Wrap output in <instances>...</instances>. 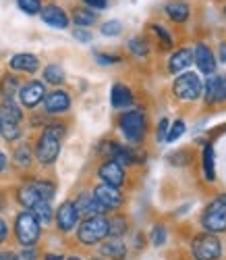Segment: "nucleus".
Returning a JSON list of instances; mask_svg holds the SVG:
<instances>
[{
	"label": "nucleus",
	"mask_w": 226,
	"mask_h": 260,
	"mask_svg": "<svg viewBox=\"0 0 226 260\" xmlns=\"http://www.w3.org/2000/svg\"><path fill=\"white\" fill-rule=\"evenodd\" d=\"M0 134H3V138L7 142H15L21 136V127L15 125V123H3V127H0Z\"/></svg>",
	"instance_id": "e433bc0d"
},
{
	"label": "nucleus",
	"mask_w": 226,
	"mask_h": 260,
	"mask_svg": "<svg viewBox=\"0 0 226 260\" xmlns=\"http://www.w3.org/2000/svg\"><path fill=\"white\" fill-rule=\"evenodd\" d=\"M17 200L23 204L25 208H29V210H31L35 204H40V202H46V200H44L40 193H37V189L31 185V181H27L25 185H21V187H19V191H17Z\"/></svg>",
	"instance_id": "4be33fe9"
},
{
	"label": "nucleus",
	"mask_w": 226,
	"mask_h": 260,
	"mask_svg": "<svg viewBox=\"0 0 226 260\" xmlns=\"http://www.w3.org/2000/svg\"><path fill=\"white\" fill-rule=\"evenodd\" d=\"M193 62L203 75H212L216 71V56L206 44H197L193 50Z\"/></svg>",
	"instance_id": "dca6fc26"
},
{
	"label": "nucleus",
	"mask_w": 226,
	"mask_h": 260,
	"mask_svg": "<svg viewBox=\"0 0 226 260\" xmlns=\"http://www.w3.org/2000/svg\"><path fill=\"white\" fill-rule=\"evenodd\" d=\"M44 260H64L60 254H46V258H44Z\"/></svg>",
	"instance_id": "8fccbe9b"
},
{
	"label": "nucleus",
	"mask_w": 226,
	"mask_h": 260,
	"mask_svg": "<svg viewBox=\"0 0 226 260\" xmlns=\"http://www.w3.org/2000/svg\"><path fill=\"white\" fill-rule=\"evenodd\" d=\"M7 235H9V225H7L5 219H0V244L7 240Z\"/></svg>",
	"instance_id": "a18cd8bd"
},
{
	"label": "nucleus",
	"mask_w": 226,
	"mask_h": 260,
	"mask_svg": "<svg viewBox=\"0 0 226 260\" xmlns=\"http://www.w3.org/2000/svg\"><path fill=\"white\" fill-rule=\"evenodd\" d=\"M127 231V219L125 214H115L108 219V235L110 237H121Z\"/></svg>",
	"instance_id": "c756f323"
},
{
	"label": "nucleus",
	"mask_w": 226,
	"mask_h": 260,
	"mask_svg": "<svg viewBox=\"0 0 226 260\" xmlns=\"http://www.w3.org/2000/svg\"><path fill=\"white\" fill-rule=\"evenodd\" d=\"M64 79H66V75H64V69L60 67V64H56V62L48 64V67L44 69V81H46V83H52V85H60V83H64Z\"/></svg>",
	"instance_id": "c85d7f7f"
},
{
	"label": "nucleus",
	"mask_w": 226,
	"mask_h": 260,
	"mask_svg": "<svg viewBox=\"0 0 226 260\" xmlns=\"http://www.w3.org/2000/svg\"><path fill=\"white\" fill-rule=\"evenodd\" d=\"M191 62H193V50L191 48H178L168 58V71L170 73H180L187 67H191Z\"/></svg>",
	"instance_id": "a211bd4d"
},
{
	"label": "nucleus",
	"mask_w": 226,
	"mask_h": 260,
	"mask_svg": "<svg viewBox=\"0 0 226 260\" xmlns=\"http://www.w3.org/2000/svg\"><path fill=\"white\" fill-rule=\"evenodd\" d=\"M218 56L222 62H226V42H220V48H218Z\"/></svg>",
	"instance_id": "49530a36"
},
{
	"label": "nucleus",
	"mask_w": 226,
	"mask_h": 260,
	"mask_svg": "<svg viewBox=\"0 0 226 260\" xmlns=\"http://www.w3.org/2000/svg\"><path fill=\"white\" fill-rule=\"evenodd\" d=\"M71 19H73V23L77 27H89V25H94L98 21V15L92 9H87V7H75L73 13H71Z\"/></svg>",
	"instance_id": "393cba45"
},
{
	"label": "nucleus",
	"mask_w": 226,
	"mask_h": 260,
	"mask_svg": "<svg viewBox=\"0 0 226 260\" xmlns=\"http://www.w3.org/2000/svg\"><path fill=\"white\" fill-rule=\"evenodd\" d=\"M73 38L77 42H81V44H89V42H92V31H89L87 27H75L73 29Z\"/></svg>",
	"instance_id": "ea45409f"
},
{
	"label": "nucleus",
	"mask_w": 226,
	"mask_h": 260,
	"mask_svg": "<svg viewBox=\"0 0 226 260\" xmlns=\"http://www.w3.org/2000/svg\"><path fill=\"white\" fill-rule=\"evenodd\" d=\"M21 119H23V111H21V106L15 100H3L0 102V121L19 125Z\"/></svg>",
	"instance_id": "412c9836"
},
{
	"label": "nucleus",
	"mask_w": 226,
	"mask_h": 260,
	"mask_svg": "<svg viewBox=\"0 0 226 260\" xmlns=\"http://www.w3.org/2000/svg\"><path fill=\"white\" fill-rule=\"evenodd\" d=\"M110 102L115 108L123 111V108H129L133 104V92L131 88H127L125 83H115L110 90Z\"/></svg>",
	"instance_id": "6ab92c4d"
},
{
	"label": "nucleus",
	"mask_w": 226,
	"mask_h": 260,
	"mask_svg": "<svg viewBox=\"0 0 226 260\" xmlns=\"http://www.w3.org/2000/svg\"><path fill=\"white\" fill-rule=\"evenodd\" d=\"M71 108V96L64 90H52L46 92V98H44V111L48 115H62Z\"/></svg>",
	"instance_id": "f8f14e48"
},
{
	"label": "nucleus",
	"mask_w": 226,
	"mask_h": 260,
	"mask_svg": "<svg viewBox=\"0 0 226 260\" xmlns=\"http://www.w3.org/2000/svg\"><path fill=\"white\" fill-rule=\"evenodd\" d=\"M79 223V212L75 208V204L71 200H66L58 206L56 210V227L62 231V233H71Z\"/></svg>",
	"instance_id": "ddd939ff"
},
{
	"label": "nucleus",
	"mask_w": 226,
	"mask_h": 260,
	"mask_svg": "<svg viewBox=\"0 0 226 260\" xmlns=\"http://www.w3.org/2000/svg\"><path fill=\"white\" fill-rule=\"evenodd\" d=\"M9 67L17 73H35L40 69V58L31 52H19L11 56Z\"/></svg>",
	"instance_id": "f3484780"
},
{
	"label": "nucleus",
	"mask_w": 226,
	"mask_h": 260,
	"mask_svg": "<svg viewBox=\"0 0 226 260\" xmlns=\"http://www.w3.org/2000/svg\"><path fill=\"white\" fill-rule=\"evenodd\" d=\"M13 158H15V165L21 167V169L31 167V162H33V148H31L29 144H19V146L15 148Z\"/></svg>",
	"instance_id": "a878e982"
},
{
	"label": "nucleus",
	"mask_w": 226,
	"mask_h": 260,
	"mask_svg": "<svg viewBox=\"0 0 226 260\" xmlns=\"http://www.w3.org/2000/svg\"><path fill=\"white\" fill-rule=\"evenodd\" d=\"M100 252H102V256H106V258L123 260L125 254H127V246L121 242V237H112V240H108L106 244H102Z\"/></svg>",
	"instance_id": "b1692460"
},
{
	"label": "nucleus",
	"mask_w": 226,
	"mask_h": 260,
	"mask_svg": "<svg viewBox=\"0 0 226 260\" xmlns=\"http://www.w3.org/2000/svg\"><path fill=\"white\" fill-rule=\"evenodd\" d=\"M19 90H21V79L15 73H7L0 79V96H3V100H15Z\"/></svg>",
	"instance_id": "5701e85b"
},
{
	"label": "nucleus",
	"mask_w": 226,
	"mask_h": 260,
	"mask_svg": "<svg viewBox=\"0 0 226 260\" xmlns=\"http://www.w3.org/2000/svg\"><path fill=\"white\" fill-rule=\"evenodd\" d=\"M64 132L66 129L62 123H50V125L44 127V132L37 138L35 148H33V158L40 165L50 167L56 162V158L60 154V142H62Z\"/></svg>",
	"instance_id": "f257e3e1"
},
{
	"label": "nucleus",
	"mask_w": 226,
	"mask_h": 260,
	"mask_svg": "<svg viewBox=\"0 0 226 260\" xmlns=\"http://www.w3.org/2000/svg\"><path fill=\"white\" fill-rule=\"evenodd\" d=\"M64 260H83V258H79V256H69V258H64Z\"/></svg>",
	"instance_id": "3c124183"
},
{
	"label": "nucleus",
	"mask_w": 226,
	"mask_h": 260,
	"mask_svg": "<svg viewBox=\"0 0 226 260\" xmlns=\"http://www.w3.org/2000/svg\"><path fill=\"white\" fill-rule=\"evenodd\" d=\"M224 13H226V9H224Z\"/></svg>",
	"instance_id": "6e6d98bb"
},
{
	"label": "nucleus",
	"mask_w": 226,
	"mask_h": 260,
	"mask_svg": "<svg viewBox=\"0 0 226 260\" xmlns=\"http://www.w3.org/2000/svg\"><path fill=\"white\" fill-rule=\"evenodd\" d=\"M168 160H170L172 165L183 167V165H187V162L191 160V154L187 152V150H176V152H172V154L168 156Z\"/></svg>",
	"instance_id": "58836bf2"
},
{
	"label": "nucleus",
	"mask_w": 226,
	"mask_h": 260,
	"mask_svg": "<svg viewBox=\"0 0 226 260\" xmlns=\"http://www.w3.org/2000/svg\"><path fill=\"white\" fill-rule=\"evenodd\" d=\"M75 208H77V212H79V216L83 214L85 219H89V216H100V214H104L106 212V208L96 200V196L94 193H89V191H81L79 196L75 198Z\"/></svg>",
	"instance_id": "2eb2a0df"
},
{
	"label": "nucleus",
	"mask_w": 226,
	"mask_h": 260,
	"mask_svg": "<svg viewBox=\"0 0 226 260\" xmlns=\"http://www.w3.org/2000/svg\"><path fill=\"white\" fill-rule=\"evenodd\" d=\"M185 134V121H174V123H170V127H168V136H166V142L168 144H172V142H176L180 136Z\"/></svg>",
	"instance_id": "4c0bfd02"
},
{
	"label": "nucleus",
	"mask_w": 226,
	"mask_h": 260,
	"mask_svg": "<svg viewBox=\"0 0 226 260\" xmlns=\"http://www.w3.org/2000/svg\"><path fill=\"white\" fill-rule=\"evenodd\" d=\"M108 237V219L104 214L89 216L83 219V223L77 229V240L81 246H96Z\"/></svg>",
	"instance_id": "7ed1b4c3"
},
{
	"label": "nucleus",
	"mask_w": 226,
	"mask_h": 260,
	"mask_svg": "<svg viewBox=\"0 0 226 260\" xmlns=\"http://www.w3.org/2000/svg\"><path fill=\"white\" fill-rule=\"evenodd\" d=\"M5 169H7V154L0 150V173H3Z\"/></svg>",
	"instance_id": "de8ad7c7"
},
{
	"label": "nucleus",
	"mask_w": 226,
	"mask_h": 260,
	"mask_svg": "<svg viewBox=\"0 0 226 260\" xmlns=\"http://www.w3.org/2000/svg\"><path fill=\"white\" fill-rule=\"evenodd\" d=\"M19 100H21V106L25 108H35L40 102H44V98H46V85H44L42 81H27L21 85L19 90Z\"/></svg>",
	"instance_id": "1a4fd4ad"
},
{
	"label": "nucleus",
	"mask_w": 226,
	"mask_h": 260,
	"mask_svg": "<svg viewBox=\"0 0 226 260\" xmlns=\"http://www.w3.org/2000/svg\"><path fill=\"white\" fill-rule=\"evenodd\" d=\"M83 5L92 11H102L108 7V0H83Z\"/></svg>",
	"instance_id": "37998d69"
},
{
	"label": "nucleus",
	"mask_w": 226,
	"mask_h": 260,
	"mask_svg": "<svg viewBox=\"0 0 226 260\" xmlns=\"http://www.w3.org/2000/svg\"><path fill=\"white\" fill-rule=\"evenodd\" d=\"M94 196H96V200H98L106 210H117V208H121L123 202H125V196L121 193V189H119V187H112V185H106V183L96 185Z\"/></svg>",
	"instance_id": "9d476101"
},
{
	"label": "nucleus",
	"mask_w": 226,
	"mask_h": 260,
	"mask_svg": "<svg viewBox=\"0 0 226 260\" xmlns=\"http://www.w3.org/2000/svg\"><path fill=\"white\" fill-rule=\"evenodd\" d=\"M127 48L133 56H137V58H145L149 54V44H147V40L141 38V36H135L127 42Z\"/></svg>",
	"instance_id": "cd10ccee"
},
{
	"label": "nucleus",
	"mask_w": 226,
	"mask_h": 260,
	"mask_svg": "<svg viewBox=\"0 0 226 260\" xmlns=\"http://www.w3.org/2000/svg\"><path fill=\"white\" fill-rule=\"evenodd\" d=\"M0 127H3V121H0Z\"/></svg>",
	"instance_id": "864d4df0"
},
{
	"label": "nucleus",
	"mask_w": 226,
	"mask_h": 260,
	"mask_svg": "<svg viewBox=\"0 0 226 260\" xmlns=\"http://www.w3.org/2000/svg\"><path fill=\"white\" fill-rule=\"evenodd\" d=\"M201 225L206 233H224L226 231V204L216 198L212 200L201 214Z\"/></svg>",
	"instance_id": "423d86ee"
},
{
	"label": "nucleus",
	"mask_w": 226,
	"mask_h": 260,
	"mask_svg": "<svg viewBox=\"0 0 226 260\" xmlns=\"http://www.w3.org/2000/svg\"><path fill=\"white\" fill-rule=\"evenodd\" d=\"M166 237H168V233H166V227H164V225H154V229H152V233H149V240H152V244H154L156 248L164 246V244H166Z\"/></svg>",
	"instance_id": "c9c22d12"
},
{
	"label": "nucleus",
	"mask_w": 226,
	"mask_h": 260,
	"mask_svg": "<svg viewBox=\"0 0 226 260\" xmlns=\"http://www.w3.org/2000/svg\"><path fill=\"white\" fill-rule=\"evenodd\" d=\"M31 212L35 214V219L40 221V225H48L52 221V206L50 202H40L31 208Z\"/></svg>",
	"instance_id": "2f4dec72"
},
{
	"label": "nucleus",
	"mask_w": 226,
	"mask_h": 260,
	"mask_svg": "<svg viewBox=\"0 0 226 260\" xmlns=\"http://www.w3.org/2000/svg\"><path fill=\"white\" fill-rule=\"evenodd\" d=\"M119 127L123 136L133 142V144H139L147 132V119H145V113L141 108H133V111H127L121 115L119 119Z\"/></svg>",
	"instance_id": "20e7f679"
},
{
	"label": "nucleus",
	"mask_w": 226,
	"mask_h": 260,
	"mask_svg": "<svg viewBox=\"0 0 226 260\" xmlns=\"http://www.w3.org/2000/svg\"><path fill=\"white\" fill-rule=\"evenodd\" d=\"M96 60H98V64H117V62H121V56H117V54H104V52H96Z\"/></svg>",
	"instance_id": "a19ab883"
},
{
	"label": "nucleus",
	"mask_w": 226,
	"mask_h": 260,
	"mask_svg": "<svg viewBox=\"0 0 226 260\" xmlns=\"http://www.w3.org/2000/svg\"><path fill=\"white\" fill-rule=\"evenodd\" d=\"M98 177L102 179V183L106 185H112V187H121L125 181H127V173H125V167L119 165L117 160H104L100 167H98Z\"/></svg>",
	"instance_id": "6e6552de"
},
{
	"label": "nucleus",
	"mask_w": 226,
	"mask_h": 260,
	"mask_svg": "<svg viewBox=\"0 0 226 260\" xmlns=\"http://www.w3.org/2000/svg\"><path fill=\"white\" fill-rule=\"evenodd\" d=\"M164 13L168 19H172L174 23H185L191 15V7L183 0H170V3L164 7Z\"/></svg>",
	"instance_id": "aec40b11"
},
{
	"label": "nucleus",
	"mask_w": 226,
	"mask_h": 260,
	"mask_svg": "<svg viewBox=\"0 0 226 260\" xmlns=\"http://www.w3.org/2000/svg\"><path fill=\"white\" fill-rule=\"evenodd\" d=\"M0 260H17L13 252H0Z\"/></svg>",
	"instance_id": "09e8293b"
},
{
	"label": "nucleus",
	"mask_w": 226,
	"mask_h": 260,
	"mask_svg": "<svg viewBox=\"0 0 226 260\" xmlns=\"http://www.w3.org/2000/svg\"><path fill=\"white\" fill-rule=\"evenodd\" d=\"M40 17H42L44 23L54 27V29H66V27H69V23H71V17L66 15V11L62 7H58V5H46V7H42Z\"/></svg>",
	"instance_id": "9b49d317"
},
{
	"label": "nucleus",
	"mask_w": 226,
	"mask_h": 260,
	"mask_svg": "<svg viewBox=\"0 0 226 260\" xmlns=\"http://www.w3.org/2000/svg\"><path fill=\"white\" fill-rule=\"evenodd\" d=\"M220 200H222V202L226 204V193H222V196H220Z\"/></svg>",
	"instance_id": "603ef678"
},
{
	"label": "nucleus",
	"mask_w": 226,
	"mask_h": 260,
	"mask_svg": "<svg viewBox=\"0 0 226 260\" xmlns=\"http://www.w3.org/2000/svg\"><path fill=\"white\" fill-rule=\"evenodd\" d=\"M191 252L195 260H218L222 256V244L214 233H201L193 240Z\"/></svg>",
	"instance_id": "0eeeda50"
},
{
	"label": "nucleus",
	"mask_w": 226,
	"mask_h": 260,
	"mask_svg": "<svg viewBox=\"0 0 226 260\" xmlns=\"http://www.w3.org/2000/svg\"><path fill=\"white\" fill-rule=\"evenodd\" d=\"M123 31V23L119 19H110V21H104L102 27H100V34L106 36V38H115V36H121Z\"/></svg>",
	"instance_id": "473e14b6"
},
{
	"label": "nucleus",
	"mask_w": 226,
	"mask_h": 260,
	"mask_svg": "<svg viewBox=\"0 0 226 260\" xmlns=\"http://www.w3.org/2000/svg\"><path fill=\"white\" fill-rule=\"evenodd\" d=\"M172 92L178 100L183 102H193L203 94V83L197 73H183L178 75L172 83Z\"/></svg>",
	"instance_id": "39448f33"
},
{
	"label": "nucleus",
	"mask_w": 226,
	"mask_h": 260,
	"mask_svg": "<svg viewBox=\"0 0 226 260\" xmlns=\"http://www.w3.org/2000/svg\"><path fill=\"white\" fill-rule=\"evenodd\" d=\"M17 260H37V252L33 248H23V252L17 256Z\"/></svg>",
	"instance_id": "c03bdc74"
},
{
	"label": "nucleus",
	"mask_w": 226,
	"mask_h": 260,
	"mask_svg": "<svg viewBox=\"0 0 226 260\" xmlns=\"http://www.w3.org/2000/svg\"><path fill=\"white\" fill-rule=\"evenodd\" d=\"M152 31L156 34L158 40H160L162 48H172V36L168 34V29L162 23H152Z\"/></svg>",
	"instance_id": "72a5a7b5"
},
{
	"label": "nucleus",
	"mask_w": 226,
	"mask_h": 260,
	"mask_svg": "<svg viewBox=\"0 0 226 260\" xmlns=\"http://www.w3.org/2000/svg\"><path fill=\"white\" fill-rule=\"evenodd\" d=\"M201 160H203V177L206 181H216V169H214V148L212 144H208L203 148V154H201Z\"/></svg>",
	"instance_id": "bb28decb"
},
{
	"label": "nucleus",
	"mask_w": 226,
	"mask_h": 260,
	"mask_svg": "<svg viewBox=\"0 0 226 260\" xmlns=\"http://www.w3.org/2000/svg\"><path fill=\"white\" fill-rule=\"evenodd\" d=\"M17 7L25 15H40L44 5H42V0H17Z\"/></svg>",
	"instance_id": "f704fd0d"
},
{
	"label": "nucleus",
	"mask_w": 226,
	"mask_h": 260,
	"mask_svg": "<svg viewBox=\"0 0 226 260\" xmlns=\"http://www.w3.org/2000/svg\"><path fill=\"white\" fill-rule=\"evenodd\" d=\"M15 235L23 248H33L42 235V225L31 210H23L15 219Z\"/></svg>",
	"instance_id": "f03ea898"
},
{
	"label": "nucleus",
	"mask_w": 226,
	"mask_h": 260,
	"mask_svg": "<svg viewBox=\"0 0 226 260\" xmlns=\"http://www.w3.org/2000/svg\"><path fill=\"white\" fill-rule=\"evenodd\" d=\"M203 98L208 104L226 102V75H212L203 85Z\"/></svg>",
	"instance_id": "4468645a"
},
{
	"label": "nucleus",
	"mask_w": 226,
	"mask_h": 260,
	"mask_svg": "<svg viewBox=\"0 0 226 260\" xmlns=\"http://www.w3.org/2000/svg\"><path fill=\"white\" fill-rule=\"evenodd\" d=\"M31 185L37 189V193H40V196L46 200V202H50V200L54 198V193H56V185H54L52 181H46V179H33Z\"/></svg>",
	"instance_id": "7c9ffc66"
},
{
	"label": "nucleus",
	"mask_w": 226,
	"mask_h": 260,
	"mask_svg": "<svg viewBox=\"0 0 226 260\" xmlns=\"http://www.w3.org/2000/svg\"><path fill=\"white\" fill-rule=\"evenodd\" d=\"M168 127H170V121H168V119H162L160 125H158V140H160V142H166Z\"/></svg>",
	"instance_id": "79ce46f5"
},
{
	"label": "nucleus",
	"mask_w": 226,
	"mask_h": 260,
	"mask_svg": "<svg viewBox=\"0 0 226 260\" xmlns=\"http://www.w3.org/2000/svg\"><path fill=\"white\" fill-rule=\"evenodd\" d=\"M94 260H98V258H94Z\"/></svg>",
	"instance_id": "5fc2aeb1"
}]
</instances>
